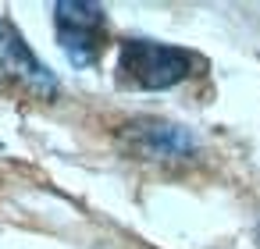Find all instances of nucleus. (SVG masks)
Here are the masks:
<instances>
[{"instance_id": "obj_3", "label": "nucleus", "mask_w": 260, "mask_h": 249, "mask_svg": "<svg viewBox=\"0 0 260 249\" xmlns=\"http://www.w3.org/2000/svg\"><path fill=\"white\" fill-rule=\"evenodd\" d=\"M0 72H4L8 79H15L18 86H25L29 93L43 96V100L57 93V79L29 50V43L22 40V32L8 18H0Z\"/></svg>"}, {"instance_id": "obj_2", "label": "nucleus", "mask_w": 260, "mask_h": 249, "mask_svg": "<svg viewBox=\"0 0 260 249\" xmlns=\"http://www.w3.org/2000/svg\"><path fill=\"white\" fill-rule=\"evenodd\" d=\"M54 29H57V43H61L64 57L75 68H89L104 54L107 15L100 4H89V0H57L54 4Z\"/></svg>"}, {"instance_id": "obj_4", "label": "nucleus", "mask_w": 260, "mask_h": 249, "mask_svg": "<svg viewBox=\"0 0 260 249\" xmlns=\"http://www.w3.org/2000/svg\"><path fill=\"white\" fill-rule=\"evenodd\" d=\"M132 139H136V146L146 157H185L196 146V139L185 128L168 125V121H153V118L150 121H136L132 125Z\"/></svg>"}, {"instance_id": "obj_1", "label": "nucleus", "mask_w": 260, "mask_h": 249, "mask_svg": "<svg viewBox=\"0 0 260 249\" xmlns=\"http://www.w3.org/2000/svg\"><path fill=\"white\" fill-rule=\"evenodd\" d=\"M196 64V54L153 40H125L118 50V79L132 89H171L185 82Z\"/></svg>"}]
</instances>
